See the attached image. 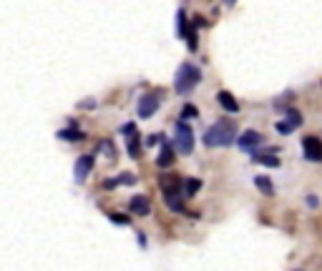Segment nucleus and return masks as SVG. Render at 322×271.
Here are the masks:
<instances>
[{"label":"nucleus","instance_id":"4","mask_svg":"<svg viewBox=\"0 0 322 271\" xmlns=\"http://www.w3.org/2000/svg\"><path fill=\"white\" fill-rule=\"evenodd\" d=\"M302 151H305V158H307V161H312V163H320L322 161V141L317 136L302 138Z\"/></svg>","mask_w":322,"mask_h":271},{"label":"nucleus","instance_id":"9","mask_svg":"<svg viewBox=\"0 0 322 271\" xmlns=\"http://www.w3.org/2000/svg\"><path fill=\"white\" fill-rule=\"evenodd\" d=\"M181 183H184V179H179V176H161L159 179V186L164 193H181Z\"/></svg>","mask_w":322,"mask_h":271},{"label":"nucleus","instance_id":"6","mask_svg":"<svg viewBox=\"0 0 322 271\" xmlns=\"http://www.w3.org/2000/svg\"><path fill=\"white\" fill-rule=\"evenodd\" d=\"M262 141H264L262 133H257V131H244L242 136H237L234 143H237V146H239L242 151H252L254 146H260Z\"/></svg>","mask_w":322,"mask_h":271},{"label":"nucleus","instance_id":"10","mask_svg":"<svg viewBox=\"0 0 322 271\" xmlns=\"http://www.w3.org/2000/svg\"><path fill=\"white\" fill-rule=\"evenodd\" d=\"M217 101H219V106H222L224 111H229V113H237V111H239V103L234 101V95H232L229 90H219V93H217Z\"/></svg>","mask_w":322,"mask_h":271},{"label":"nucleus","instance_id":"3","mask_svg":"<svg viewBox=\"0 0 322 271\" xmlns=\"http://www.w3.org/2000/svg\"><path fill=\"white\" fill-rule=\"evenodd\" d=\"M174 146H176V151H181L184 156L194 151V131H191V126H189V123H184V120H179V123H176Z\"/></svg>","mask_w":322,"mask_h":271},{"label":"nucleus","instance_id":"22","mask_svg":"<svg viewBox=\"0 0 322 271\" xmlns=\"http://www.w3.org/2000/svg\"><path fill=\"white\" fill-rule=\"evenodd\" d=\"M274 128H277V133H282V136H287V133H292V131H294L292 126H290V123H285V120H280Z\"/></svg>","mask_w":322,"mask_h":271},{"label":"nucleus","instance_id":"5","mask_svg":"<svg viewBox=\"0 0 322 271\" xmlns=\"http://www.w3.org/2000/svg\"><path fill=\"white\" fill-rule=\"evenodd\" d=\"M156 108H159V95H154V93L141 95V101H139V118H151L156 113Z\"/></svg>","mask_w":322,"mask_h":271},{"label":"nucleus","instance_id":"20","mask_svg":"<svg viewBox=\"0 0 322 271\" xmlns=\"http://www.w3.org/2000/svg\"><path fill=\"white\" fill-rule=\"evenodd\" d=\"M186 13L184 10H179V38H184V33H186Z\"/></svg>","mask_w":322,"mask_h":271},{"label":"nucleus","instance_id":"24","mask_svg":"<svg viewBox=\"0 0 322 271\" xmlns=\"http://www.w3.org/2000/svg\"><path fill=\"white\" fill-rule=\"evenodd\" d=\"M184 116H186V118H194V116H197V108H194V106H186V108H184Z\"/></svg>","mask_w":322,"mask_h":271},{"label":"nucleus","instance_id":"13","mask_svg":"<svg viewBox=\"0 0 322 271\" xmlns=\"http://www.w3.org/2000/svg\"><path fill=\"white\" fill-rule=\"evenodd\" d=\"M58 138L60 141H71V143H76V141H83L86 136H83L81 131H76V128H66V131H58Z\"/></svg>","mask_w":322,"mask_h":271},{"label":"nucleus","instance_id":"12","mask_svg":"<svg viewBox=\"0 0 322 271\" xmlns=\"http://www.w3.org/2000/svg\"><path fill=\"white\" fill-rule=\"evenodd\" d=\"M136 181H139V179H136L134 174H128V171H126V174H121V176H116V179L106 181L103 186H106V188H116V186H121V183H123V186H134Z\"/></svg>","mask_w":322,"mask_h":271},{"label":"nucleus","instance_id":"16","mask_svg":"<svg viewBox=\"0 0 322 271\" xmlns=\"http://www.w3.org/2000/svg\"><path fill=\"white\" fill-rule=\"evenodd\" d=\"M184 191H186V196H194L197 191H199V186H202V181L199 179H184Z\"/></svg>","mask_w":322,"mask_h":271},{"label":"nucleus","instance_id":"21","mask_svg":"<svg viewBox=\"0 0 322 271\" xmlns=\"http://www.w3.org/2000/svg\"><path fill=\"white\" fill-rule=\"evenodd\" d=\"M109 218H111L114 224H118V226H128V221H131V218H128V216H123V213H111Z\"/></svg>","mask_w":322,"mask_h":271},{"label":"nucleus","instance_id":"8","mask_svg":"<svg viewBox=\"0 0 322 271\" xmlns=\"http://www.w3.org/2000/svg\"><path fill=\"white\" fill-rule=\"evenodd\" d=\"M128 209L134 211L136 216H148V213H151V204H148L146 196H131Z\"/></svg>","mask_w":322,"mask_h":271},{"label":"nucleus","instance_id":"19","mask_svg":"<svg viewBox=\"0 0 322 271\" xmlns=\"http://www.w3.org/2000/svg\"><path fill=\"white\" fill-rule=\"evenodd\" d=\"M128 153H131V158L139 156V136L136 133H131V138H128Z\"/></svg>","mask_w":322,"mask_h":271},{"label":"nucleus","instance_id":"2","mask_svg":"<svg viewBox=\"0 0 322 271\" xmlns=\"http://www.w3.org/2000/svg\"><path fill=\"white\" fill-rule=\"evenodd\" d=\"M199 81H202V70H199L197 65H191V63H184V65L176 70L174 88H176V93H189Z\"/></svg>","mask_w":322,"mask_h":271},{"label":"nucleus","instance_id":"11","mask_svg":"<svg viewBox=\"0 0 322 271\" xmlns=\"http://www.w3.org/2000/svg\"><path fill=\"white\" fill-rule=\"evenodd\" d=\"M156 163H159L161 168H166V166H171V163H174V149H171V143H169V141H161V151H159Z\"/></svg>","mask_w":322,"mask_h":271},{"label":"nucleus","instance_id":"15","mask_svg":"<svg viewBox=\"0 0 322 271\" xmlns=\"http://www.w3.org/2000/svg\"><path fill=\"white\" fill-rule=\"evenodd\" d=\"M166 196V206L171 211H184V201H181V193H164Z\"/></svg>","mask_w":322,"mask_h":271},{"label":"nucleus","instance_id":"18","mask_svg":"<svg viewBox=\"0 0 322 271\" xmlns=\"http://www.w3.org/2000/svg\"><path fill=\"white\" fill-rule=\"evenodd\" d=\"M285 123H290L292 128L302 126V113H299V111H292V108H290V111H287V120H285Z\"/></svg>","mask_w":322,"mask_h":271},{"label":"nucleus","instance_id":"25","mask_svg":"<svg viewBox=\"0 0 322 271\" xmlns=\"http://www.w3.org/2000/svg\"><path fill=\"white\" fill-rule=\"evenodd\" d=\"M307 204L315 209V206H317V196H307Z\"/></svg>","mask_w":322,"mask_h":271},{"label":"nucleus","instance_id":"1","mask_svg":"<svg viewBox=\"0 0 322 271\" xmlns=\"http://www.w3.org/2000/svg\"><path fill=\"white\" fill-rule=\"evenodd\" d=\"M234 141H237V128L232 120H219L204 133V143L211 146V149L214 146H232Z\"/></svg>","mask_w":322,"mask_h":271},{"label":"nucleus","instance_id":"14","mask_svg":"<svg viewBox=\"0 0 322 271\" xmlns=\"http://www.w3.org/2000/svg\"><path fill=\"white\" fill-rule=\"evenodd\" d=\"M254 161L262 163V166H269V168H277V166H280V158H277L274 153H257Z\"/></svg>","mask_w":322,"mask_h":271},{"label":"nucleus","instance_id":"23","mask_svg":"<svg viewBox=\"0 0 322 271\" xmlns=\"http://www.w3.org/2000/svg\"><path fill=\"white\" fill-rule=\"evenodd\" d=\"M164 138H166V136H159V133H154V136H148V138H146V143H148V146H156V143H159V141H164Z\"/></svg>","mask_w":322,"mask_h":271},{"label":"nucleus","instance_id":"7","mask_svg":"<svg viewBox=\"0 0 322 271\" xmlns=\"http://www.w3.org/2000/svg\"><path fill=\"white\" fill-rule=\"evenodd\" d=\"M91 168H93V156H81V158L76 161V166H73V176H76V181H78V183L86 181V176L91 174Z\"/></svg>","mask_w":322,"mask_h":271},{"label":"nucleus","instance_id":"17","mask_svg":"<svg viewBox=\"0 0 322 271\" xmlns=\"http://www.w3.org/2000/svg\"><path fill=\"white\" fill-rule=\"evenodd\" d=\"M254 186H257L260 191H264L267 196H269V193H274V188H272V183H269L267 176H257V179H254Z\"/></svg>","mask_w":322,"mask_h":271}]
</instances>
